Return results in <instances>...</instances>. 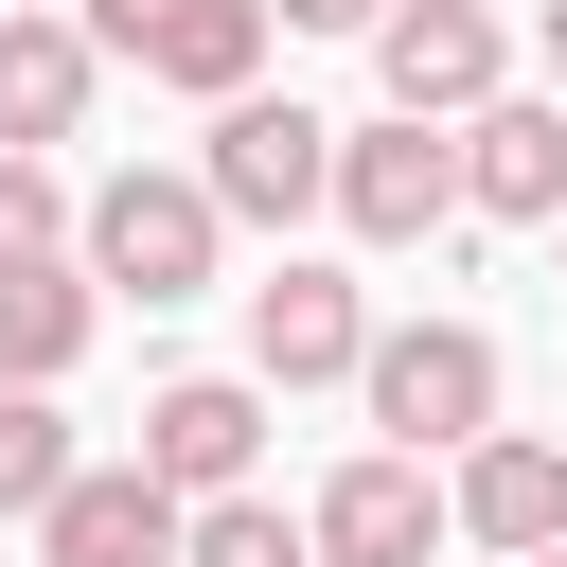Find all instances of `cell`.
<instances>
[{"label":"cell","instance_id":"cell-11","mask_svg":"<svg viewBox=\"0 0 567 567\" xmlns=\"http://www.w3.org/2000/svg\"><path fill=\"white\" fill-rule=\"evenodd\" d=\"M177 496L142 478V461H71V496L35 514V567H177Z\"/></svg>","mask_w":567,"mask_h":567},{"label":"cell","instance_id":"cell-17","mask_svg":"<svg viewBox=\"0 0 567 567\" xmlns=\"http://www.w3.org/2000/svg\"><path fill=\"white\" fill-rule=\"evenodd\" d=\"M35 248H71V195H53V159H0V266H35Z\"/></svg>","mask_w":567,"mask_h":567},{"label":"cell","instance_id":"cell-21","mask_svg":"<svg viewBox=\"0 0 567 567\" xmlns=\"http://www.w3.org/2000/svg\"><path fill=\"white\" fill-rule=\"evenodd\" d=\"M549 230H567V213H549Z\"/></svg>","mask_w":567,"mask_h":567},{"label":"cell","instance_id":"cell-5","mask_svg":"<svg viewBox=\"0 0 567 567\" xmlns=\"http://www.w3.org/2000/svg\"><path fill=\"white\" fill-rule=\"evenodd\" d=\"M89 53H124V71L195 89V106H248V71H266V0H89Z\"/></svg>","mask_w":567,"mask_h":567},{"label":"cell","instance_id":"cell-2","mask_svg":"<svg viewBox=\"0 0 567 567\" xmlns=\"http://www.w3.org/2000/svg\"><path fill=\"white\" fill-rule=\"evenodd\" d=\"M213 248H230V213H213L195 177H142V159L71 213V266H89L106 301H195V284H213Z\"/></svg>","mask_w":567,"mask_h":567},{"label":"cell","instance_id":"cell-15","mask_svg":"<svg viewBox=\"0 0 567 567\" xmlns=\"http://www.w3.org/2000/svg\"><path fill=\"white\" fill-rule=\"evenodd\" d=\"M71 496V425H53V390H0V514H53Z\"/></svg>","mask_w":567,"mask_h":567},{"label":"cell","instance_id":"cell-6","mask_svg":"<svg viewBox=\"0 0 567 567\" xmlns=\"http://www.w3.org/2000/svg\"><path fill=\"white\" fill-rule=\"evenodd\" d=\"M372 89H390V124H478L496 106V0H390Z\"/></svg>","mask_w":567,"mask_h":567},{"label":"cell","instance_id":"cell-10","mask_svg":"<svg viewBox=\"0 0 567 567\" xmlns=\"http://www.w3.org/2000/svg\"><path fill=\"white\" fill-rule=\"evenodd\" d=\"M443 532H478V549H567V443H532V425H496V443H461V478H443Z\"/></svg>","mask_w":567,"mask_h":567},{"label":"cell","instance_id":"cell-7","mask_svg":"<svg viewBox=\"0 0 567 567\" xmlns=\"http://www.w3.org/2000/svg\"><path fill=\"white\" fill-rule=\"evenodd\" d=\"M354 354H372V301L284 248V266L248 284V390H354Z\"/></svg>","mask_w":567,"mask_h":567},{"label":"cell","instance_id":"cell-9","mask_svg":"<svg viewBox=\"0 0 567 567\" xmlns=\"http://www.w3.org/2000/svg\"><path fill=\"white\" fill-rule=\"evenodd\" d=\"M301 549H319V567H425V549H443V478L372 443V461H337V478L301 496Z\"/></svg>","mask_w":567,"mask_h":567},{"label":"cell","instance_id":"cell-13","mask_svg":"<svg viewBox=\"0 0 567 567\" xmlns=\"http://www.w3.org/2000/svg\"><path fill=\"white\" fill-rule=\"evenodd\" d=\"M461 213H514V230L567 213V106H549V89H496V106L461 124Z\"/></svg>","mask_w":567,"mask_h":567},{"label":"cell","instance_id":"cell-14","mask_svg":"<svg viewBox=\"0 0 567 567\" xmlns=\"http://www.w3.org/2000/svg\"><path fill=\"white\" fill-rule=\"evenodd\" d=\"M106 337V284L71 266V248H35V266H0V390H53L71 354Z\"/></svg>","mask_w":567,"mask_h":567},{"label":"cell","instance_id":"cell-8","mask_svg":"<svg viewBox=\"0 0 567 567\" xmlns=\"http://www.w3.org/2000/svg\"><path fill=\"white\" fill-rule=\"evenodd\" d=\"M248 461H266V390H248V372H177V390L142 408V478H159L177 514L248 496Z\"/></svg>","mask_w":567,"mask_h":567},{"label":"cell","instance_id":"cell-16","mask_svg":"<svg viewBox=\"0 0 567 567\" xmlns=\"http://www.w3.org/2000/svg\"><path fill=\"white\" fill-rule=\"evenodd\" d=\"M177 567H319V549H301V514H284V496H213V514L177 532Z\"/></svg>","mask_w":567,"mask_h":567},{"label":"cell","instance_id":"cell-4","mask_svg":"<svg viewBox=\"0 0 567 567\" xmlns=\"http://www.w3.org/2000/svg\"><path fill=\"white\" fill-rule=\"evenodd\" d=\"M443 213H461V124H390V106L337 124V230L354 248H425Z\"/></svg>","mask_w":567,"mask_h":567},{"label":"cell","instance_id":"cell-1","mask_svg":"<svg viewBox=\"0 0 567 567\" xmlns=\"http://www.w3.org/2000/svg\"><path fill=\"white\" fill-rule=\"evenodd\" d=\"M354 390H372L390 461H461V443H496V337H478V319H372Z\"/></svg>","mask_w":567,"mask_h":567},{"label":"cell","instance_id":"cell-20","mask_svg":"<svg viewBox=\"0 0 567 567\" xmlns=\"http://www.w3.org/2000/svg\"><path fill=\"white\" fill-rule=\"evenodd\" d=\"M532 567H567V549H532Z\"/></svg>","mask_w":567,"mask_h":567},{"label":"cell","instance_id":"cell-19","mask_svg":"<svg viewBox=\"0 0 567 567\" xmlns=\"http://www.w3.org/2000/svg\"><path fill=\"white\" fill-rule=\"evenodd\" d=\"M549 106H567V0H549Z\"/></svg>","mask_w":567,"mask_h":567},{"label":"cell","instance_id":"cell-3","mask_svg":"<svg viewBox=\"0 0 567 567\" xmlns=\"http://www.w3.org/2000/svg\"><path fill=\"white\" fill-rule=\"evenodd\" d=\"M195 195L230 213V230H301V213H337V124L319 106H213V159H195Z\"/></svg>","mask_w":567,"mask_h":567},{"label":"cell","instance_id":"cell-12","mask_svg":"<svg viewBox=\"0 0 567 567\" xmlns=\"http://www.w3.org/2000/svg\"><path fill=\"white\" fill-rule=\"evenodd\" d=\"M89 89H106L89 18H35V0H0V159H53V142L89 124Z\"/></svg>","mask_w":567,"mask_h":567},{"label":"cell","instance_id":"cell-18","mask_svg":"<svg viewBox=\"0 0 567 567\" xmlns=\"http://www.w3.org/2000/svg\"><path fill=\"white\" fill-rule=\"evenodd\" d=\"M390 0H266V35H372Z\"/></svg>","mask_w":567,"mask_h":567}]
</instances>
